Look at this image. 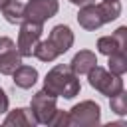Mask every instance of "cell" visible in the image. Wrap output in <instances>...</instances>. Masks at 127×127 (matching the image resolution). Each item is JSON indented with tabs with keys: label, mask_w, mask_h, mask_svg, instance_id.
Segmentation results:
<instances>
[{
	"label": "cell",
	"mask_w": 127,
	"mask_h": 127,
	"mask_svg": "<svg viewBox=\"0 0 127 127\" xmlns=\"http://www.w3.org/2000/svg\"><path fill=\"white\" fill-rule=\"evenodd\" d=\"M119 14H121V2L119 0H103L99 4L91 2V4H85L79 8L77 22L85 30H97L103 24L119 18Z\"/></svg>",
	"instance_id": "6da1fadb"
},
{
	"label": "cell",
	"mask_w": 127,
	"mask_h": 127,
	"mask_svg": "<svg viewBox=\"0 0 127 127\" xmlns=\"http://www.w3.org/2000/svg\"><path fill=\"white\" fill-rule=\"evenodd\" d=\"M44 89L56 97L71 99L79 93V79L69 65L58 64L56 67H52L48 71V75L44 79Z\"/></svg>",
	"instance_id": "7a4b0ae2"
},
{
	"label": "cell",
	"mask_w": 127,
	"mask_h": 127,
	"mask_svg": "<svg viewBox=\"0 0 127 127\" xmlns=\"http://www.w3.org/2000/svg\"><path fill=\"white\" fill-rule=\"evenodd\" d=\"M73 44V34L67 26L60 24L56 28H52L48 40L44 42H38L36 48H34V56L40 60V62H54L58 56L65 54Z\"/></svg>",
	"instance_id": "3957f363"
},
{
	"label": "cell",
	"mask_w": 127,
	"mask_h": 127,
	"mask_svg": "<svg viewBox=\"0 0 127 127\" xmlns=\"http://www.w3.org/2000/svg\"><path fill=\"white\" fill-rule=\"evenodd\" d=\"M87 75H89V85L93 89H97L99 93L107 95V97H113L115 93L123 91L121 75H115V73H111V71H107V69H103L99 65H93L87 71Z\"/></svg>",
	"instance_id": "277c9868"
},
{
	"label": "cell",
	"mask_w": 127,
	"mask_h": 127,
	"mask_svg": "<svg viewBox=\"0 0 127 127\" xmlns=\"http://www.w3.org/2000/svg\"><path fill=\"white\" fill-rule=\"evenodd\" d=\"M42 24L40 22H32V20H22L20 22V34H18V52L22 58H32L34 56V48L42 38Z\"/></svg>",
	"instance_id": "5b68a950"
},
{
	"label": "cell",
	"mask_w": 127,
	"mask_h": 127,
	"mask_svg": "<svg viewBox=\"0 0 127 127\" xmlns=\"http://www.w3.org/2000/svg\"><path fill=\"white\" fill-rule=\"evenodd\" d=\"M99 105L95 101H81L75 107H71L69 115H67V125H79V127H87V125H95L99 123Z\"/></svg>",
	"instance_id": "8992f818"
},
{
	"label": "cell",
	"mask_w": 127,
	"mask_h": 127,
	"mask_svg": "<svg viewBox=\"0 0 127 127\" xmlns=\"http://www.w3.org/2000/svg\"><path fill=\"white\" fill-rule=\"evenodd\" d=\"M30 109H32V113H34V117H36V121H38V123L48 125V123H50V119L54 117L56 109H58V107H56V95L48 93L46 89L38 91V93L32 97Z\"/></svg>",
	"instance_id": "52a82bcc"
},
{
	"label": "cell",
	"mask_w": 127,
	"mask_h": 127,
	"mask_svg": "<svg viewBox=\"0 0 127 127\" xmlns=\"http://www.w3.org/2000/svg\"><path fill=\"white\" fill-rule=\"evenodd\" d=\"M58 8V0H30L28 4H24V20L44 24L46 20L56 16Z\"/></svg>",
	"instance_id": "ba28073f"
},
{
	"label": "cell",
	"mask_w": 127,
	"mask_h": 127,
	"mask_svg": "<svg viewBox=\"0 0 127 127\" xmlns=\"http://www.w3.org/2000/svg\"><path fill=\"white\" fill-rule=\"evenodd\" d=\"M22 64V56L16 48V44L10 38H0V73L12 75V71Z\"/></svg>",
	"instance_id": "9c48e42d"
},
{
	"label": "cell",
	"mask_w": 127,
	"mask_h": 127,
	"mask_svg": "<svg viewBox=\"0 0 127 127\" xmlns=\"http://www.w3.org/2000/svg\"><path fill=\"white\" fill-rule=\"evenodd\" d=\"M127 46V28L121 26L115 30L113 36H103L97 40V50L103 54V56H109L113 52H119V50H125Z\"/></svg>",
	"instance_id": "30bf717a"
},
{
	"label": "cell",
	"mask_w": 127,
	"mask_h": 127,
	"mask_svg": "<svg viewBox=\"0 0 127 127\" xmlns=\"http://www.w3.org/2000/svg\"><path fill=\"white\" fill-rule=\"evenodd\" d=\"M93 65H97V58H95V54L89 52V50H81V52H77V54L73 56L71 64H69V67L73 69L75 75H83V73H87Z\"/></svg>",
	"instance_id": "8fae6325"
},
{
	"label": "cell",
	"mask_w": 127,
	"mask_h": 127,
	"mask_svg": "<svg viewBox=\"0 0 127 127\" xmlns=\"http://www.w3.org/2000/svg\"><path fill=\"white\" fill-rule=\"evenodd\" d=\"M12 77H14V83L22 89H28L32 87L36 81H38V69L32 67V65H18L14 71H12Z\"/></svg>",
	"instance_id": "7c38bea8"
},
{
	"label": "cell",
	"mask_w": 127,
	"mask_h": 127,
	"mask_svg": "<svg viewBox=\"0 0 127 127\" xmlns=\"http://www.w3.org/2000/svg\"><path fill=\"white\" fill-rule=\"evenodd\" d=\"M4 125H16V127H30V125H32V127H34V125H38V121H36L32 109L20 107V109H14V111H10V113L6 115Z\"/></svg>",
	"instance_id": "4fadbf2b"
},
{
	"label": "cell",
	"mask_w": 127,
	"mask_h": 127,
	"mask_svg": "<svg viewBox=\"0 0 127 127\" xmlns=\"http://www.w3.org/2000/svg\"><path fill=\"white\" fill-rule=\"evenodd\" d=\"M0 10H2L6 22H10V24H20V22L24 20V4L18 2V0H10V2L4 4Z\"/></svg>",
	"instance_id": "5bb4252c"
},
{
	"label": "cell",
	"mask_w": 127,
	"mask_h": 127,
	"mask_svg": "<svg viewBox=\"0 0 127 127\" xmlns=\"http://www.w3.org/2000/svg\"><path fill=\"white\" fill-rule=\"evenodd\" d=\"M109 58V71L115 73V75H123L127 71V56H125V50H119V52H113L107 56Z\"/></svg>",
	"instance_id": "9a60e30c"
},
{
	"label": "cell",
	"mask_w": 127,
	"mask_h": 127,
	"mask_svg": "<svg viewBox=\"0 0 127 127\" xmlns=\"http://www.w3.org/2000/svg\"><path fill=\"white\" fill-rule=\"evenodd\" d=\"M109 99H111L109 101L111 103V111H115L117 115H125L127 113V95H125V91H119Z\"/></svg>",
	"instance_id": "2e32d148"
},
{
	"label": "cell",
	"mask_w": 127,
	"mask_h": 127,
	"mask_svg": "<svg viewBox=\"0 0 127 127\" xmlns=\"http://www.w3.org/2000/svg\"><path fill=\"white\" fill-rule=\"evenodd\" d=\"M48 125H52V127H56V125H67V113H64V111H58L56 109V113H54V117L50 119V123Z\"/></svg>",
	"instance_id": "e0dca14e"
},
{
	"label": "cell",
	"mask_w": 127,
	"mask_h": 127,
	"mask_svg": "<svg viewBox=\"0 0 127 127\" xmlns=\"http://www.w3.org/2000/svg\"><path fill=\"white\" fill-rule=\"evenodd\" d=\"M4 111H8V97H6L4 89L0 87V113H4Z\"/></svg>",
	"instance_id": "ac0fdd59"
},
{
	"label": "cell",
	"mask_w": 127,
	"mask_h": 127,
	"mask_svg": "<svg viewBox=\"0 0 127 127\" xmlns=\"http://www.w3.org/2000/svg\"><path fill=\"white\" fill-rule=\"evenodd\" d=\"M71 4H75V6H85V4H91V2H95V0H69Z\"/></svg>",
	"instance_id": "d6986e66"
},
{
	"label": "cell",
	"mask_w": 127,
	"mask_h": 127,
	"mask_svg": "<svg viewBox=\"0 0 127 127\" xmlns=\"http://www.w3.org/2000/svg\"><path fill=\"white\" fill-rule=\"evenodd\" d=\"M8 2H10V0H0V8H2L4 4H8Z\"/></svg>",
	"instance_id": "ffe728a7"
}]
</instances>
